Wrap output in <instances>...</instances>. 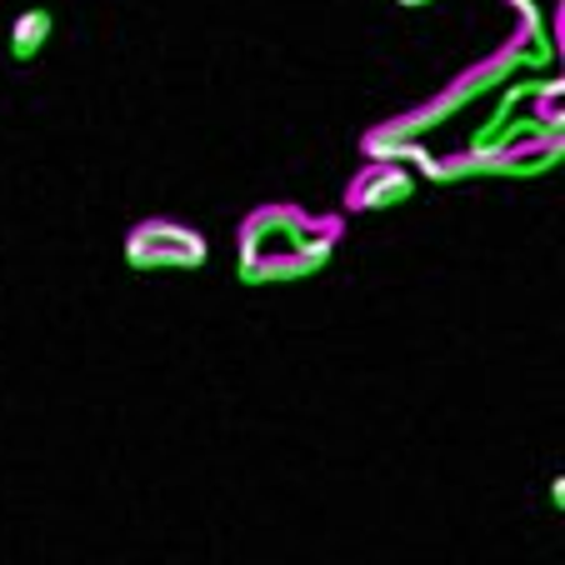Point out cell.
Returning <instances> with one entry per match:
<instances>
[{
  "mask_svg": "<svg viewBox=\"0 0 565 565\" xmlns=\"http://www.w3.org/2000/svg\"><path fill=\"white\" fill-rule=\"evenodd\" d=\"M51 35H55L51 6H31V11H21V15L11 21V61H15V65H31L35 55L51 45Z\"/></svg>",
  "mask_w": 565,
  "mask_h": 565,
  "instance_id": "cell-5",
  "label": "cell"
},
{
  "mask_svg": "<svg viewBox=\"0 0 565 565\" xmlns=\"http://www.w3.org/2000/svg\"><path fill=\"white\" fill-rule=\"evenodd\" d=\"M345 235L341 215H310L300 205H256L241 225V280L296 286L331 266Z\"/></svg>",
  "mask_w": 565,
  "mask_h": 565,
  "instance_id": "cell-1",
  "label": "cell"
},
{
  "mask_svg": "<svg viewBox=\"0 0 565 565\" xmlns=\"http://www.w3.org/2000/svg\"><path fill=\"white\" fill-rule=\"evenodd\" d=\"M551 505H555V511H565V480L561 476L551 480Z\"/></svg>",
  "mask_w": 565,
  "mask_h": 565,
  "instance_id": "cell-6",
  "label": "cell"
},
{
  "mask_svg": "<svg viewBox=\"0 0 565 565\" xmlns=\"http://www.w3.org/2000/svg\"><path fill=\"white\" fill-rule=\"evenodd\" d=\"M211 246L205 235L181 221H140L126 235V266L140 276H160V270H201Z\"/></svg>",
  "mask_w": 565,
  "mask_h": 565,
  "instance_id": "cell-2",
  "label": "cell"
},
{
  "mask_svg": "<svg viewBox=\"0 0 565 565\" xmlns=\"http://www.w3.org/2000/svg\"><path fill=\"white\" fill-rule=\"evenodd\" d=\"M416 191H420V181L406 160L371 156V166H365V171L351 181V191H345V205L361 215H381V211H401Z\"/></svg>",
  "mask_w": 565,
  "mask_h": 565,
  "instance_id": "cell-3",
  "label": "cell"
},
{
  "mask_svg": "<svg viewBox=\"0 0 565 565\" xmlns=\"http://www.w3.org/2000/svg\"><path fill=\"white\" fill-rule=\"evenodd\" d=\"M401 6H426V0H401Z\"/></svg>",
  "mask_w": 565,
  "mask_h": 565,
  "instance_id": "cell-7",
  "label": "cell"
},
{
  "mask_svg": "<svg viewBox=\"0 0 565 565\" xmlns=\"http://www.w3.org/2000/svg\"><path fill=\"white\" fill-rule=\"evenodd\" d=\"M565 156V140L561 130H545V136H531V140H515L511 150L486 160V175H505V181H535V175L555 171Z\"/></svg>",
  "mask_w": 565,
  "mask_h": 565,
  "instance_id": "cell-4",
  "label": "cell"
}]
</instances>
